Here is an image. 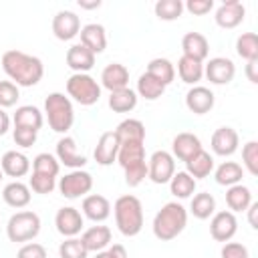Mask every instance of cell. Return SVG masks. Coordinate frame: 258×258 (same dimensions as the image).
<instances>
[{
    "label": "cell",
    "mask_w": 258,
    "mask_h": 258,
    "mask_svg": "<svg viewBox=\"0 0 258 258\" xmlns=\"http://www.w3.org/2000/svg\"><path fill=\"white\" fill-rule=\"evenodd\" d=\"M2 69L16 87H34L44 77L42 60L16 48H10L2 54Z\"/></svg>",
    "instance_id": "obj_1"
},
{
    "label": "cell",
    "mask_w": 258,
    "mask_h": 258,
    "mask_svg": "<svg viewBox=\"0 0 258 258\" xmlns=\"http://www.w3.org/2000/svg\"><path fill=\"white\" fill-rule=\"evenodd\" d=\"M117 163L125 171V183L137 187L147 177V159H145V139H123L119 141Z\"/></svg>",
    "instance_id": "obj_2"
},
{
    "label": "cell",
    "mask_w": 258,
    "mask_h": 258,
    "mask_svg": "<svg viewBox=\"0 0 258 258\" xmlns=\"http://www.w3.org/2000/svg\"><path fill=\"white\" fill-rule=\"evenodd\" d=\"M187 226V210L179 202H167L153 218V236L161 242L177 238Z\"/></svg>",
    "instance_id": "obj_3"
},
{
    "label": "cell",
    "mask_w": 258,
    "mask_h": 258,
    "mask_svg": "<svg viewBox=\"0 0 258 258\" xmlns=\"http://www.w3.org/2000/svg\"><path fill=\"white\" fill-rule=\"evenodd\" d=\"M113 214H115V224L119 232L127 238H133L141 232L143 228V206L137 196L125 194L115 200L113 204Z\"/></svg>",
    "instance_id": "obj_4"
},
{
    "label": "cell",
    "mask_w": 258,
    "mask_h": 258,
    "mask_svg": "<svg viewBox=\"0 0 258 258\" xmlns=\"http://www.w3.org/2000/svg\"><path fill=\"white\" fill-rule=\"evenodd\" d=\"M44 113H46V121L48 127L54 133H62L67 135V131L73 127L75 123V109H73V101L64 95V93H50L44 99Z\"/></svg>",
    "instance_id": "obj_5"
},
{
    "label": "cell",
    "mask_w": 258,
    "mask_h": 258,
    "mask_svg": "<svg viewBox=\"0 0 258 258\" xmlns=\"http://www.w3.org/2000/svg\"><path fill=\"white\" fill-rule=\"evenodd\" d=\"M67 95L83 107H91L101 99V85L89 73H73L67 79Z\"/></svg>",
    "instance_id": "obj_6"
},
{
    "label": "cell",
    "mask_w": 258,
    "mask_h": 258,
    "mask_svg": "<svg viewBox=\"0 0 258 258\" xmlns=\"http://www.w3.org/2000/svg\"><path fill=\"white\" fill-rule=\"evenodd\" d=\"M40 216L32 210H20L10 216L6 224V236L10 242H30L40 232Z\"/></svg>",
    "instance_id": "obj_7"
},
{
    "label": "cell",
    "mask_w": 258,
    "mask_h": 258,
    "mask_svg": "<svg viewBox=\"0 0 258 258\" xmlns=\"http://www.w3.org/2000/svg\"><path fill=\"white\" fill-rule=\"evenodd\" d=\"M58 191L62 198L67 200H77V198H85L91 189H93V175L85 169H73L67 175H62L56 183Z\"/></svg>",
    "instance_id": "obj_8"
},
{
    "label": "cell",
    "mask_w": 258,
    "mask_h": 258,
    "mask_svg": "<svg viewBox=\"0 0 258 258\" xmlns=\"http://www.w3.org/2000/svg\"><path fill=\"white\" fill-rule=\"evenodd\" d=\"M173 173H175V159H173V155L169 151H165V149L153 151L151 157L147 159V177L153 183L163 185V183H169Z\"/></svg>",
    "instance_id": "obj_9"
},
{
    "label": "cell",
    "mask_w": 258,
    "mask_h": 258,
    "mask_svg": "<svg viewBox=\"0 0 258 258\" xmlns=\"http://www.w3.org/2000/svg\"><path fill=\"white\" fill-rule=\"evenodd\" d=\"M238 232V220L234 216V212L230 210H222L216 212L210 220V236L216 242H230Z\"/></svg>",
    "instance_id": "obj_10"
},
{
    "label": "cell",
    "mask_w": 258,
    "mask_h": 258,
    "mask_svg": "<svg viewBox=\"0 0 258 258\" xmlns=\"http://www.w3.org/2000/svg\"><path fill=\"white\" fill-rule=\"evenodd\" d=\"M54 226H56V232L64 238H77V234H81L83 226H85V220H83V214L73 208V206H64L56 212L54 216Z\"/></svg>",
    "instance_id": "obj_11"
},
{
    "label": "cell",
    "mask_w": 258,
    "mask_h": 258,
    "mask_svg": "<svg viewBox=\"0 0 258 258\" xmlns=\"http://www.w3.org/2000/svg\"><path fill=\"white\" fill-rule=\"evenodd\" d=\"M236 75V64L226 56H214L204 64V77L212 85H228Z\"/></svg>",
    "instance_id": "obj_12"
},
{
    "label": "cell",
    "mask_w": 258,
    "mask_h": 258,
    "mask_svg": "<svg viewBox=\"0 0 258 258\" xmlns=\"http://www.w3.org/2000/svg\"><path fill=\"white\" fill-rule=\"evenodd\" d=\"M54 157L58 159V163H62L71 169H83L87 165V157L79 151L77 141L71 135H62L56 141V155Z\"/></svg>",
    "instance_id": "obj_13"
},
{
    "label": "cell",
    "mask_w": 258,
    "mask_h": 258,
    "mask_svg": "<svg viewBox=\"0 0 258 258\" xmlns=\"http://www.w3.org/2000/svg\"><path fill=\"white\" fill-rule=\"evenodd\" d=\"M244 16H246V8H244V4L240 0H226V2H222L216 8L214 20H216V24L220 28L230 30V28L240 26L242 20H244Z\"/></svg>",
    "instance_id": "obj_14"
},
{
    "label": "cell",
    "mask_w": 258,
    "mask_h": 258,
    "mask_svg": "<svg viewBox=\"0 0 258 258\" xmlns=\"http://www.w3.org/2000/svg\"><path fill=\"white\" fill-rule=\"evenodd\" d=\"M212 151L220 157H230L238 151V145H240V137H238V131L224 125V127H218L214 133H212Z\"/></svg>",
    "instance_id": "obj_15"
},
{
    "label": "cell",
    "mask_w": 258,
    "mask_h": 258,
    "mask_svg": "<svg viewBox=\"0 0 258 258\" xmlns=\"http://www.w3.org/2000/svg\"><path fill=\"white\" fill-rule=\"evenodd\" d=\"M81 32V18L73 10H58L52 16V34L58 40H73Z\"/></svg>",
    "instance_id": "obj_16"
},
{
    "label": "cell",
    "mask_w": 258,
    "mask_h": 258,
    "mask_svg": "<svg viewBox=\"0 0 258 258\" xmlns=\"http://www.w3.org/2000/svg\"><path fill=\"white\" fill-rule=\"evenodd\" d=\"M216 103V95L212 93V89L202 87V85H194L187 95H185V107L194 113V115H206L214 109Z\"/></svg>",
    "instance_id": "obj_17"
},
{
    "label": "cell",
    "mask_w": 258,
    "mask_h": 258,
    "mask_svg": "<svg viewBox=\"0 0 258 258\" xmlns=\"http://www.w3.org/2000/svg\"><path fill=\"white\" fill-rule=\"evenodd\" d=\"M204 147H202V141H200V137L198 135H194V133H189V131H181V133H177L175 137H173V141H171V155H173V159H179V161H187V159H191L198 151H202Z\"/></svg>",
    "instance_id": "obj_18"
},
{
    "label": "cell",
    "mask_w": 258,
    "mask_h": 258,
    "mask_svg": "<svg viewBox=\"0 0 258 258\" xmlns=\"http://www.w3.org/2000/svg\"><path fill=\"white\" fill-rule=\"evenodd\" d=\"M119 137L115 131H105L101 133L97 145H95V151H93V157L99 165H111L113 161H117V153H119Z\"/></svg>",
    "instance_id": "obj_19"
},
{
    "label": "cell",
    "mask_w": 258,
    "mask_h": 258,
    "mask_svg": "<svg viewBox=\"0 0 258 258\" xmlns=\"http://www.w3.org/2000/svg\"><path fill=\"white\" fill-rule=\"evenodd\" d=\"M81 44L87 46L95 56L105 52L107 48V32H105V26L99 24V22H91V24H85L81 26Z\"/></svg>",
    "instance_id": "obj_20"
},
{
    "label": "cell",
    "mask_w": 258,
    "mask_h": 258,
    "mask_svg": "<svg viewBox=\"0 0 258 258\" xmlns=\"http://www.w3.org/2000/svg\"><path fill=\"white\" fill-rule=\"evenodd\" d=\"M81 208H83L85 218H89L95 224H101V222H105L111 216V202L105 196H101V194H89V196H85Z\"/></svg>",
    "instance_id": "obj_21"
},
{
    "label": "cell",
    "mask_w": 258,
    "mask_h": 258,
    "mask_svg": "<svg viewBox=\"0 0 258 258\" xmlns=\"http://www.w3.org/2000/svg\"><path fill=\"white\" fill-rule=\"evenodd\" d=\"M101 87H105L109 93L129 87V69L121 62H111L101 73Z\"/></svg>",
    "instance_id": "obj_22"
},
{
    "label": "cell",
    "mask_w": 258,
    "mask_h": 258,
    "mask_svg": "<svg viewBox=\"0 0 258 258\" xmlns=\"http://www.w3.org/2000/svg\"><path fill=\"white\" fill-rule=\"evenodd\" d=\"M30 159L22 153V151H6L0 159V167H2V173H6L8 177H24L28 171H30Z\"/></svg>",
    "instance_id": "obj_23"
},
{
    "label": "cell",
    "mask_w": 258,
    "mask_h": 258,
    "mask_svg": "<svg viewBox=\"0 0 258 258\" xmlns=\"http://www.w3.org/2000/svg\"><path fill=\"white\" fill-rule=\"evenodd\" d=\"M81 242L83 246L87 248V252H101V250H107L109 244H111V228L109 226H91L83 232L81 236Z\"/></svg>",
    "instance_id": "obj_24"
},
{
    "label": "cell",
    "mask_w": 258,
    "mask_h": 258,
    "mask_svg": "<svg viewBox=\"0 0 258 258\" xmlns=\"http://www.w3.org/2000/svg\"><path fill=\"white\" fill-rule=\"evenodd\" d=\"M64 60H67V67L71 71H75V73H89L95 67V54L87 46H83L81 42L79 44H73L67 50Z\"/></svg>",
    "instance_id": "obj_25"
},
{
    "label": "cell",
    "mask_w": 258,
    "mask_h": 258,
    "mask_svg": "<svg viewBox=\"0 0 258 258\" xmlns=\"http://www.w3.org/2000/svg\"><path fill=\"white\" fill-rule=\"evenodd\" d=\"M181 50L185 56L204 62L210 54V42L202 32H187L181 38Z\"/></svg>",
    "instance_id": "obj_26"
},
{
    "label": "cell",
    "mask_w": 258,
    "mask_h": 258,
    "mask_svg": "<svg viewBox=\"0 0 258 258\" xmlns=\"http://www.w3.org/2000/svg\"><path fill=\"white\" fill-rule=\"evenodd\" d=\"M12 123H14V127H24V129L38 131L44 123V117H42V111L34 105H20L14 111Z\"/></svg>",
    "instance_id": "obj_27"
},
{
    "label": "cell",
    "mask_w": 258,
    "mask_h": 258,
    "mask_svg": "<svg viewBox=\"0 0 258 258\" xmlns=\"http://www.w3.org/2000/svg\"><path fill=\"white\" fill-rule=\"evenodd\" d=\"M2 198H4V202H6L10 208L20 210V208H26V206L30 204V198H32V196H30V187H28L26 183L14 179V181H10V183L4 185Z\"/></svg>",
    "instance_id": "obj_28"
},
{
    "label": "cell",
    "mask_w": 258,
    "mask_h": 258,
    "mask_svg": "<svg viewBox=\"0 0 258 258\" xmlns=\"http://www.w3.org/2000/svg\"><path fill=\"white\" fill-rule=\"evenodd\" d=\"M214 177H216V183L218 185H236L242 181L244 177V167L236 161H222L216 169H214Z\"/></svg>",
    "instance_id": "obj_29"
},
{
    "label": "cell",
    "mask_w": 258,
    "mask_h": 258,
    "mask_svg": "<svg viewBox=\"0 0 258 258\" xmlns=\"http://www.w3.org/2000/svg\"><path fill=\"white\" fill-rule=\"evenodd\" d=\"M177 75L185 85H198L204 77V62L181 54L177 60Z\"/></svg>",
    "instance_id": "obj_30"
},
{
    "label": "cell",
    "mask_w": 258,
    "mask_h": 258,
    "mask_svg": "<svg viewBox=\"0 0 258 258\" xmlns=\"http://www.w3.org/2000/svg\"><path fill=\"white\" fill-rule=\"evenodd\" d=\"M185 171L194 177V179H204L214 171V157L208 151H198L191 159L185 161Z\"/></svg>",
    "instance_id": "obj_31"
},
{
    "label": "cell",
    "mask_w": 258,
    "mask_h": 258,
    "mask_svg": "<svg viewBox=\"0 0 258 258\" xmlns=\"http://www.w3.org/2000/svg\"><path fill=\"white\" fill-rule=\"evenodd\" d=\"M145 73L151 75L155 81H159L163 87L171 85L173 79H175V67H173V62L167 60V58H161V56L151 58V60L147 62V71H145Z\"/></svg>",
    "instance_id": "obj_32"
},
{
    "label": "cell",
    "mask_w": 258,
    "mask_h": 258,
    "mask_svg": "<svg viewBox=\"0 0 258 258\" xmlns=\"http://www.w3.org/2000/svg\"><path fill=\"white\" fill-rule=\"evenodd\" d=\"M137 93L129 87L125 89H119V91H113L109 93V107L115 111V113H131L135 107H137Z\"/></svg>",
    "instance_id": "obj_33"
},
{
    "label": "cell",
    "mask_w": 258,
    "mask_h": 258,
    "mask_svg": "<svg viewBox=\"0 0 258 258\" xmlns=\"http://www.w3.org/2000/svg\"><path fill=\"white\" fill-rule=\"evenodd\" d=\"M226 204H228L230 212H246V208L252 204V191H250V187H246L242 183L230 185L226 189Z\"/></svg>",
    "instance_id": "obj_34"
},
{
    "label": "cell",
    "mask_w": 258,
    "mask_h": 258,
    "mask_svg": "<svg viewBox=\"0 0 258 258\" xmlns=\"http://www.w3.org/2000/svg\"><path fill=\"white\" fill-rule=\"evenodd\" d=\"M196 183H198V181H196L187 171H175L173 177L169 179V191H171L175 198H179V200H187V198L194 196Z\"/></svg>",
    "instance_id": "obj_35"
},
{
    "label": "cell",
    "mask_w": 258,
    "mask_h": 258,
    "mask_svg": "<svg viewBox=\"0 0 258 258\" xmlns=\"http://www.w3.org/2000/svg\"><path fill=\"white\" fill-rule=\"evenodd\" d=\"M189 212L194 214V218L198 220H208L216 214V198L208 191L202 194H194L191 204H189Z\"/></svg>",
    "instance_id": "obj_36"
},
{
    "label": "cell",
    "mask_w": 258,
    "mask_h": 258,
    "mask_svg": "<svg viewBox=\"0 0 258 258\" xmlns=\"http://www.w3.org/2000/svg\"><path fill=\"white\" fill-rule=\"evenodd\" d=\"M135 93H137V97H143L145 101H155L165 93V87L159 81H155L151 75L143 73L137 79V91Z\"/></svg>",
    "instance_id": "obj_37"
},
{
    "label": "cell",
    "mask_w": 258,
    "mask_h": 258,
    "mask_svg": "<svg viewBox=\"0 0 258 258\" xmlns=\"http://www.w3.org/2000/svg\"><path fill=\"white\" fill-rule=\"evenodd\" d=\"M236 52L246 62L258 60V36H256V32H242L236 38Z\"/></svg>",
    "instance_id": "obj_38"
},
{
    "label": "cell",
    "mask_w": 258,
    "mask_h": 258,
    "mask_svg": "<svg viewBox=\"0 0 258 258\" xmlns=\"http://www.w3.org/2000/svg\"><path fill=\"white\" fill-rule=\"evenodd\" d=\"M155 16L159 20H165V22H171V20H177L183 12V2L181 0H157L155 6Z\"/></svg>",
    "instance_id": "obj_39"
},
{
    "label": "cell",
    "mask_w": 258,
    "mask_h": 258,
    "mask_svg": "<svg viewBox=\"0 0 258 258\" xmlns=\"http://www.w3.org/2000/svg\"><path fill=\"white\" fill-rule=\"evenodd\" d=\"M119 141L123 139H145V125L139 119H125L115 129Z\"/></svg>",
    "instance_id": "obj_40"
},
{
    "label": "cell",
    "mask_w": 258,
    "mask_h": 258,
    "mask_svg": "<svg viewBox=\"0 0 258 258\" xmlns=\"http://www.w3.org/2000/svg\"><path fill=\"white\" fill-rule=\"evenodd\" d=\"M32 171L34 173H44V175H52L56 177L58 171H60V163L54 155L50 153H38L34 159H32Z\"/></svg>",
    "instance_id": "obj_41"
},
{
    "label": "cell",
    "mask_w": 258,
    "mask_h": 258,
    "mask_svg": "<svg viewBox=\"0 0 258 258\" xmlns=\"http://www.w3.org/2000/svg\"><path fill=\"white\" fill-rule=\"evenodd\" d=\"M28 187H30V191H34V194L46 196V194H50V191L56 187V177L44 175V173H34V171H32V175H30V179H28Z\"/></svg>",
    "instance_id": "obj_42"
},
{
    "label": "cell",
    "mask_w": 258,
    "mask_h": 258,
    "mask_svg": "<svg viewBox=\"0 0 258 258\" xmlns=\"http://www.w3.org/2000/svg\"><path fill=\"white\" fill-rule=\"evenodd\" d=\"M242 165L250 175H258V141H248L242 147Z\"/></svg>",
    "instance_id": "obj_43"
},
{
    "label": "cell",
    "mask_w": 258,
    "mask_h": 258,
    "mask_svg": "<svg viewBox=\"0 0 258 258\" xmlns=\"http://www.w3.org/2000/svg\"><path fill=\"white\" fill-rule=\"evenodd\" d=\"M87 248L83 246L81 238H67L58 246V256L60 258H87Z\"/></svg>",
    "instance_id": "obj_44"
},
{
    "label": "cell",
    "mask_w": 258,
    "mask_h": 258,
    "mask_svg": "<svg viewBox=\"0 0 258 258\" xmlns=\"http://www.w3.org/2000/svg\"><path fill=\"white\" fill-rule=\"evenodd\" d=\"M20 99V89L12 81H0V109L14 107Z\"/></svg>",
    "instance_id": "obj_45"
},
{
    "label": "cell",
    "mask_w": 258,
    "mask_h": 258,
    "mask_svg": "<svg viewBox=\"0 0 258 258\" xmlns=\"http://www.w3.org/2000/svg\"><path fill=\"white\" fill-rule=\"evenodd\" d=\"M36 137H38V131H32V129H24V127H14L12 129V139L16 145L20 147H32L36 143Z\"/></svg>",
    "instance_id": "obj_46"
},
{
    "label": "cell",
    "mask_w": 258,
    "mask_h": 258,
    "mask_svg": "<svg viewBox=\"0 0 258 258\" xmlns=\"http://www.w3.org/2000/svg\"><path fill=\"white\" fill-rule=\"evenodd\" d=\"M220 256L222 258H250V252L240 242H226L220 250Z\"/></svg>",
    "instance_id": "obj_47"
},
{
    "label": "cell",
    "mask_w": 258,
    "mask_h": 258,
    "mask_svg": "<svg viewBox=\"0 0 258 258\" xmlns=\"http://www.w3.org/2000/svg\"><path fill=\"white\" fill-rule=\"evenodd\" d=\"M16 258H46V248L38 242H26L24 246H20Z\"/></svg>",
    "instance_id": "obj_48"
},
{
    "label": "cell",
    "mask_w": 258,
    "mask_h": 258,
    "mask_svg": "<svg viewBox=\"0 0 258 258\" xmlns=\"http://www.w3.org/2000/svg\"><path fill=\"white\" fill-rule=\"evenodd\" d=\"M214 8V0H187L183 4V10H187L194 16H204Z\"/></svg>",
    "instance_id": "obj_49"
},
{
    "label": "cell",
    "mask_w": 258,
    "mask_h": 258,
    "mask_svg": "<svg viewBox=\"0 0 258 258\" xmlns=\"http://www.w3.org/2000/svg\"><path fill=\"white\" fill-rule=\"evenodd\" d=\"M246 77L252 85L258 83V60H248L246 62Z\"/></svg>",
    "instance_id": "obj_50"
},
{
    "label": "cell",
    "mask_w": 258,
    "mask_h": 258,
    "mask_svg": "<svg viewBox=\"0 0 258 258\" xmlns=\"http://www.w3.org/2000/svg\"><path fill=\"white\" fill-rule=\"evenodd\" d=\"M246 212H248V222H250V226H252L254 230H258V220H256V216H258V202H252V204L246 208Z\"/></svg>",
    "instance_id": "obj_51"
},
{
    "label": "cell",
    "mask_w": 258,
    "mask_h": 258,
    "mask_svg": "<svg viewBox=\"0 0 258 258\" xmlns=\"http://www.w3.org/2000/svg\"><path fill=\"white\" fill-rule=\"evenodd\" d=\"M107 250H109L111 258H129V256H127V250H125L123 244H113V246H109Z\"/></svg>",
    "instance_id": "obj_52"
},
{
    "label": "cell",
    "mask_w": 258,
    "mask_h": 258,
    "mask_svg": "<svg viewBox=\"0 0 258 258\" xmlns=\"http://www.w3.org/2000/svg\"><path fill=\"white\" fill-rule=\"evenodd\" d=\"M8 129H10V117H8V113L4 109H0V137L6 135Z\"/></svg>",
    "instance_id": "obj_53"
},
{
    "label": "cell",
    "mask_w": 258,
    "mask_h": 258,
    "mask_svg": "<svg viewBox=\"0 0 258 258\" xmlns=\"http://www.w3.org/2000/svg\"><path fill=\"white\" fill-rule=\"evenodd\" d=\"M79 6H81V8H85V10H93V8H99V6H101V0H93V2L79 0Z\"/></svg>",
    "instance_id": "obj_54"
},
{
    "label": "cell",
    "mask_w": 258,
    "mask_h": 258,
    "mask_svg": "<svg viewBox=\"0 0 258 258\" xmlns=\"http://www.w3.org/2000/svg\"><path fill=\"white\" fill-rule=\"evenodd\" d=\"M95 258H111L109 250H101V252H95Z\"/></svg>",
    "instance_id": "obj_55"
},
{
    "label": "cell",
    "mask_w": 258,
    "mask_h": 258,
    "mask_svg": "<svg viewBox=\"0 0 258 258\" xmlns=\"http://www.w3.org/2000/svg\"><path fill=\"white\" fill-rule=\"evenodd\" d=\"M2 175H4V173H2V167H0V181H2Z\"/></svg>",
    "instance_id": "obj_56"
}]
</instances>
